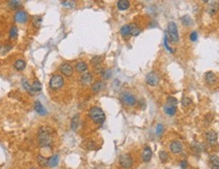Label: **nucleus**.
I'll return each mask as SVG.
<instances>
[{"label":"nucleus","mask_w":219,"mask_h":169,"mask_svg":"<svg viewBox=\"0 0 219 169\" xmlns=\"http://www.w3.org/2000/svg\"><path fill=\"white\" fill-rule=\"evenodd\" d=\"M89 118L94 123L95 125H102L106 121V115L102 111V108L97 106H92L89 109V113H88Z\"/></svg>","instance_id":"2"},{"label":"nucleus","mask_w":219,"mask_h":169,"mask_svg":"<svg viewBox=\"0 0 219 169\" xmlns=\"http://www.w3.org/2000/svg\"><path fill=\"white\" fill-rule=\"evenodd\" d=\"M87 69H88L87 64L85 62H83V61H79V62H77L76 65H75V70L78 73H82V74H83V73L87 72Z\"/></svg>","instance_id":"16"},{"label":"nucleus","mask_w":219,"mask_h":169,"mask_svg":"<svg viewBox=\"0 0 219 169\" xmlns=\"http://www.w3.org/2000/svg\"><path fill=\"white\" fill-rule=\"evenodd\" d=\"M49 85L52 90H59V89H61L64 85L63 77L58 74L53 75V76L51 77V79H50Z\"/></svg>","instance_id":"4"},{"label":"nucleus","mask_w":219,"mask_h":169,"mask_svg":"<svg viewBox=\"0 0 219 169\" xmlns=\"http://www.w3.org/2000/svg\"><path fill=\"white\" fill-rule=\"evenodd\" d=\"M59 161H60V158H59L58 155H54V156L50 157V158L48 159V166L51 168L56 167V166H58Z\"/></svg>","instance_id":"19"},{"label":"nucleus","mask_w":219,"mask_h":169,"mask_svg":"<svg viewBox=\"0 0 219 169\" xmlns=\"http://www.w3.org/2000/svg\"><path fill=\"white\" fill-rule=\"evenodd\" d=\"M168 149H170V151L172 153V154H181L182 152V149H184V146H182V143L181 141L179 140H175L172 141V143L170 144V146H168Z\"/></svg>","instance_id":"7"},{"label":"nucleus","mask_w":219,"mask_h":169,"mask_svg":"<svg viewBox=\"0 0 219 169\" xmlns=\"http://www.w3.org/2000/svg\"><path fill=\"white\" fill-rule=\"evenodd\" d=\"M62 5L68 8H74L76 6V1L75 0H64L62 1Z\"/></svg>","instance_id":"31"},{"label":"nucleus","mask_w":219,"mask_h":169,"mask_svg":"<svg viewBox=\"0 0 219 169\" xmlns=\"http://www.w3.org/2000/svg\"><path fill=\"white\" fill-rule=\"evenodd\" d=\"M219 10V2H212V3L209 4L208 6V13L210 15H214L217 13V11Z\"/></svg>","instance_id":"18"},{"label":"nucleus","mask_w":219,"mask_h":169,"mask_svg":"<svg viewBox=\"0 0 219 169\" xmlns=\"http://www.w3.org/2000/svg\"><path fill=\"white\" fill-rule=\"evenodd\" d=\"M91 81H92V74L89 72H85L83 73V74L81 75L80 79H79V82H80L81 85H89L91 83Z\"/></svg>","instance_id":"14"},{"label":"nucleus","mask_w":219,"mask_h":169,"mask_svg":"<svg viewBox=\"0 0 219 169\" xmlns=\"http://www.w3.org/2000/svg\"><path fill=\"white\" fill-rule=\"evenodd\" d=\"M202 1H203V2H209L210 0H202Z\"/></svg>","instance_id":"46"},{"label":"nucleus","mask_w":219,"mask_h":169,"mask_svg":"<svg viewBox=\"0 0 219 169\" xmlns=\"http://www.w3.org/2000/svg\"><path fill=\"white\" fill-rule=\"evenodd\" d=\"M117 7L120 10H127L130 7V2L129 0H119L117 3Z\"/></svg>","instance_id":"22"},{"label":"nucleus","mask_w":219,"mask_h":169,"mask_svg":"<svg viewBox=\"0 0 219 169\" xmlns=\"http://www.w3.org/2000/svg\"><path fill=\"white\" fill-rule=\"evenodd\" d=\"M21 84L22 86H24V88L26 89V90L29 93H31V85L29 84V80L26 78V77H24V78L21 79Z\"/></svg>","instance_id":"33"},{"label":"nucleus","mask_w":219,"mask_h":169,"mask_svg":"<svg viewBox=\"0 0 219 169\" xmlns=\"http://www.w3.org/2000/svg\"><path fill=\"white\" fill-rule=\"evenodd\" d=\"M152 157V150L149 146H145L142 150V154H141V158L143 162H149Z\"/></svg>","instance_id":"13"},{"label":"nucleus","mask_w":219,"mask_h":169,"mask_svg":"<svg viewBox=\"0 0 219 169\" xmlns=\"http://www.w3.org/2000/svg\"><path fill=\"white\" fill-rule=\"evenodd\" d=\"M59 70H60V72L62 73L64 76L66 77H70L73 75V72H74V69H73V67L71 65H70L69 63H63L60 65V67H59Z\"/></svg>","instance_id":"9"},{"label":"nucleus","mask_w":219,"mask_h":169,"mask_svg":"<svg viewBox=\"0 0 219 169\" xmlns=\"http://www.w3.org/2000/svg\"><path fill=\"white\" fill-rule=\"evenodd\" d=\"M181 21L185 26H190L192 24V19L189 15H184V16H182Z\"/></svg>","instance_id":"34"},{"label":"nucleus","mask_w":219,"mask_h":169,"mask_svg":"<svg viewBox=\"0 0 219 169\" xmlns=\"http://www.w3.org/2000/svg\"><path fill=\"white\" fill-rule=\"evenodd\" d=\"M217 134L214 131H209L206 133V140L210 146H215L217 144Z\"/></svg>","instance_id":"12"},{"label":"nucleus","mask_w":219,"mask_h":169,"mask_svg":"<svg viewBox=\"0 0 219 169\" xmlns=\"http://www.w3.org/2000/svg\"><path fill=\"white\" fill-rule=\"evenodd\" d=\"M210 163H211L212 165L219 166V158H218V156H216V155H212V156H210Z\"/></svg>","instance_id":"39"},{"label":"nucleus","mask_w":219,"mask_h":169,"mask_svg":"<svg viewBox=\"0 0 219 169\" xmlns=\"http://www.w3.org/2000/svg\"><path fill=\"white\" fill-rule=\"evenodd\" d=\"M166 34L168 35V38H170V40L172 41V42L173 43L179 42L180 36H179V31H177V24H175V22H173V21L168 22Z\"/></svg>","instance_id":"3"},{"label":"nucleus","mask_w":219,"mask_h":169,"mask_svg":"<svg viewBox=\"0 0 219 169\" xmlns=\"http://www.w3.org/2000/svg\"><path fill=\"white\" fill-rule=\"evenodd\" d=\"M192 150L196 153H200L201 151H202V145L198 142H194L193 144H192Z\"/></svg>","instance_id":"38"},{"label":"nucleus","mask_w":219,"mask_h":169,"mask_svg":"<svg viewBox=\"0 0 219 169\" xmlns=\"http://www.w3.org/2000/svg\"><path fill=\"white\" fill-rule=\"evenodd\" d=\"M34 108H35V111L41 116H45L46 113H47V111H46L45 107L43 106V104L41 103L40 101L35 102V104H34Z\"/></svg>","instance_id":"20"},{"label":"nucleus","mask_w":219,"mask_h":169,"mask_svg":"<svg viewBox=\"0 0 219 169\" xmlns=\"http://www.w3.org/2000/svg\"><path fill=\"white\" fill-rule=\"evenodd\" d=\"M38 141L41 147L50 148L53 144V132L47 126H43L38 132Z\"/></svg>","instance_id":"1"},{"label":"nucleus","mask_w":219,"mask_h":169,"mask_svg":"<svg viewBox=\"0 0 219 169\" xmlns=\"http://www.w3.org/2000/svg\"><path fill=\"white\" fill-rule=\"evenodd\" d=\"M190 40L192 42H196L198 40V34L196 31H192L191 35H190Z\"/></svg>","instance_id":"43"},{"label":"nucleus","mask_w":219,"mask_h":169,"mask_svg":"<svg viewBox=\"0 0 219 169\" xmlns=\"http://www.w3.org/2000/svg\"><path fill=\"white\" fill-rule=\"evenodd\" d=\"M102 56H95L90 60V64L92 65V67L99 73L102 72V69H104V68L102 67Z\"/></svg>","instance_id":"11"},{"label":"nucleus","mask_w":219,"mask_h":169,"mask_svg":"<svg viewBox=\"0 0 219 169\" xmlns=\"http://www.w3.org/2000/svg\"><path fill=\"white\" fill-rule=\"evenodd\" d=\"M29 19V15L24 10H18L14 14V20L17 24H26Z\"/></svg>","instance_id":"10"},{"label":"nucleus","mask_w":219,"mask_h":169,"mask_svg":"<svg viewBox=\"0 0 219 169\" xmlns=\"http://www.w3.org/2000/svg\"><path fill=\"white\" fill-rule=\"evenodd\" d=\"M17 36H18L17 27L15 26H11L10 31H9V39H10V40H12V41H14V40H16V39H17Z\"/></svg>","instance_id":"28"},{"label":"nucleus","mask_w":219,"mask_h":169,"mask_svg":"<svg viewBox=\"0 0 219 169\" xmlns=\"http://www.w3.org/2000/svg\"><path fill=\"white\" fill-rule=\"evenodd\" d=\"M79 121H80L79 115H75L72 118L71 124H70V126H71V129L73 130V131H76V130H77V128H78V126H79Z\"/></svg>","instance_id":"24"},{"label":"nucleus","mask_w":219,"mask_h":169,"mask_svg":"<svg viewBox=\"0 0 219 169\" xmlns=\"http://www.w3.org/2000/svg\"><path fill=\"white\" fill-rule=\"evenodd\" d=\"M121 100L124 104H126L128 106H133L136 104L137 100L135 96H134L132 93L128 92V91H124V92L121 93Z\"/></svg>","instance_id":"6"},{"label":"nucleus","mask_w":219,"mask_h":169,"mask_svg":"<svg viewBox=\"0 0 219 169\" xmlns=\"http://www.w3.org/2000/svg\"><path fill=\"white\" fill-rule=\"evenodd\" d=\"M133 162H134L133 157H132V155L129 154V153L121 155L120 158H119V164L125 169L131 168L132 166H133Z\"/></svg>","instance_id":"5"},{"label":"nucleus","mask_w":219,"mask_h":169,"mask_svg":"<svg viewBox=\"0 0 219 169\" xmlns=\"http://www.w3.org/2000/svg\"><path fill=\"white\" fill-rule=\"evenodd\" d=\"M26 62H24L22 59H18V60L15 61L14 63V68L17 70V71H22V70L26 68Z\"/></svg>","instance_id":"26"},{"label":"nucleus","mask_w":219,"mask_h":169,"mask_svg":"<svg viewBox=\"0 0 219 169\" xmlns=\"http://www.w3.org/2000/svg\"><path fill=\"white\" fill-rule=\"evenodd\" d=\"M8 6L12 9H17L21 6V2H20L19 0H9Z\"/></svg>","instance_id":"30"},{"label":"nucleus","mask_w":219,"mask_h":169,"mask_svg":"<svg viewBox=\"0 0 219 169\" xmlns=\"http://www.w3.org/2000/svg\"><path fill=\"white\" fill-rule=\"evenodd\" d=\"M104 82L102 81H95L94 83L91 85V91L94 93H97L99 92L100 90H102V88H104Z\"/></svg>","instance_id":"21"},{"label":"nucleus","mask_w":219,"mask_h":169,"mask_svg":"<svg viewBox=\"0 0 219 169\" xmlns=\"http://www.w3.org/2000/svg\"><path fill=\"white\" fill-rule=\"evenodd\" d=\"M99 74L102 75V78L108 80V79H110L112 77V70L111 69H102Z\"/></svg>","instance_id":"32"},{"label":"nucleus","mask_w":219,"mask_h":169,"mask_svg":"<svg viewBox=\"0 0 219 169\" xmlns=\"http://www.w3.org/2000/svg\"><path fill=\"white\" fill-rule=\"evenodd\" d=\"M181 103H182V106L184 107H188V106H190L192 104V99L190 97H188V96H184L182 98Z\"/></svg>","instance_id":"37"},{"label":"nucleus","mask_w":219,"mask_h":169,"mask_svg":"<svg viewBox=\"0 0 219 169\" xmlns=\"http://www.w3.org/2000/svg\"><path fill=\"white\" fill-rule=\"evenodd\" d=\"M163 111L167 116H172L175 115V113H177V107H175V106H165L163 107Z\"/></svg>","instance_id":"25"},{"label":"nucleus","mask_w":219,"mask_h":169,"mask_svg":"<svg viewBox=\"0 0 219 169\" xmlns=\"http://www.w3.org/2000/svg\"><path fill=\"white\" fill-rule=\"evenodd\" d=\"M29 169H36V168H35V167H31V168H29Z\"/></svg>","instance_id":"47"},{"label":"nucleus","mask_w":219,"mask_h":169,"mask_svg":"<svg viewBox=\"0 0 219 169\" xmlns=\"http://www.w3.org/2000/svg\"><path fill=\"white\" fill-rule=\"evenodd\" d=\"M38 163L41 167H46L48 164V159L46 157L42 156V155H39L38 156Z\"/></svg>","instance_id":"35"},{"label":"nucleus","mask_w":219,"mask_h":169,"mask_svg":"<svg viewBox=\"0 0 219 169\" xmlns=\"http://www.w3.org/2000/svg\"><path fill=\"white\" fill-rule=\"evenodd\" d=\"M167 36H165V38H164V41H163V43H164V47H165V49L167 50L168 52H170V53H173V50L172 49V48L168 46V43H167Z\"/></svg>","instance_id":"42"},{"label":"nucleus","mask_w":219,"mask_h":169,"mask_svg":"<svg viewBox=\"0 0 219 169\" xmlns=\"http://www.w3.org/2000/svg\"><path fill=\"white\" fill-rule=\"evenodd\" d=\"M163 130H164V128L162 125L161 124L157 125L156 128H155V134H156V136H160V135L163 133Z\"/></svg>","instance_id":"41"},{"label":"nucleus","mask_w":219,"mask_h":169,"mask_svg":"<svg viewBox=\"0 0 219 169\" xmlns=\"http://www.w3.org/2000/svg\"><path fill=\"white\" fill-rule=\"evenodd\" d=\"M205 80H206V82L209 84V85H215V84L218 82V78L213 72L209 71L205 74Z\"/></svg>","instance_id":"15"},{"label":"nucleus","mask_w":219,"mask_h":169,"mask_svg":"<svg viewBox=\"0 0 219 169\" xmlns=\"http://www.w3.org/2000/svg\"><path fill=\"white\" fill-rule=\"evenodd\" d=\"M41 90H42V84H41V82L39 81L38 79H36V80H34L33 84H31V93H29V94L34 95Z\"/></svg>","instance_id":"17"},{"label":"nucleus","mask_w":219,"mask_h":169,"mask_svg":"<svg viewBox=\"0 0 219 169\" xmlns=\"http://www.w3.org/2000/svg\"><path fill=\"white\" fill-rule=\"evenodd\" d=\"M41 22H42V17L41 16H38V15H36V16L33 17V24L34 26L36 27H39L41 26Z\"/></svg>","instance_id":"40"},{"label":"nucleus","mask_w":219,"mask_h":169,"mask_svg":"<svg viewBox=\"0 0 219 169\" xmlns=\"http://www.w3.org/2000/svg\"><path fill=\"white\" fill-rule=\"evenodd\" d=\"M158 157H159V159H160V161L162 162V163L167 162L168 159H170V155H168V153L166 151H164V150H161V151L159 152Z\"/></svg>","instance_id":"29"},{"label":"nucleus","mask_w":219,"mask_h":169,"mask_svg":"<svg viewBox=\"0 0 219 169\" xmlns=\"http://www.w3.org/2000/svg\"><path fill=\"white\" fill-rule=\"evenodd\" d=\"M120 33H121V35H122V36L128 38V36L131 35V33H130V24H125V26H123L120 29Z\"/></svg>","instance_id":"27"},{"label":"nucleus","mask_w":219,"mask_h":169,"mask_svg":"<svg viewBox=\"0 0 219 169\" xmlns=\"http://www.w3.org/2000/svg\"><path fill=\"white\" fill-rule=\"evenodd\" d=\"M130 33H131V36H138L139 34L141 33V29H140V27L138 26V24H134V22L130 24Z\"/></svg>","instance_id":"23"},{"label":"nucleus","mask_w":219,"mask_h":169,"mask_svg":"<svg viewBox=\"0 0 219 169\" xmlns=\"http://www.w3.org/2000/svg\"><path fill=\"white\" fill-rule=\"evenodd\" d=\"M211 169H219V166H215V165H212Z\"/></svg>","instance_id":"45"},{"label":"nucleus","mask_w":219,"mask_h":169,"mask_svg":"<svg viewBox=\"0 0 219 169\" xmlns=\"http://www.w3.org/2000/svg\"><path fill=\"white\" fill-rule=\"evenodd\" d=\"M166 102H167V106H177V103H179L177 99L173 96H168L166 98Z\"/></svg>","instance_id":"36"},{"label":"nucleus","mask_w":219,"mask_h":169,"mask_svg":"<svg viewBox=\"0 0 219 169\" xmlns=\"http://www.w3.org/2000/svg\"><path fill=\"white\" fill-rule=\"evenodd\" d=\"M180 166H181L182 169H187L188 168V161L187 160H182L180 162Z\"/></svg>","instance_id":"44"},{"label":"nucleus","mask_w":219,"mask_h":169,"mask_svg":"<svg viewBox=\"0 0 219 169\" xmlns=\"http://www.w3.org/2000/svg\"><path fill=\"white\" fill-rule=\"evenodd\" d=\"M159 82V76L156 72H150L146 75V83L150 86H156Z\"/></svg>","instance_id":"8"}]
</instances>
